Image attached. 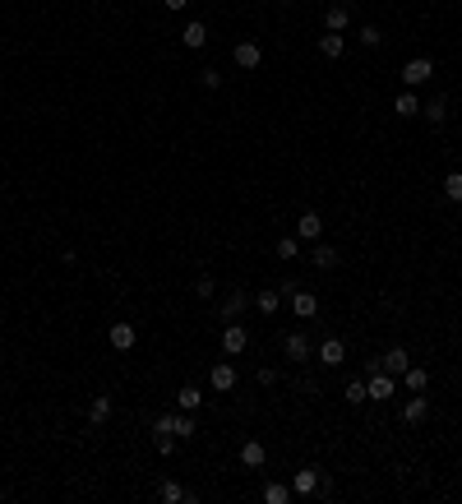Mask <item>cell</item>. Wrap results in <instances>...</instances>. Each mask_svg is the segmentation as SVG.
<instances>
[{
	"label": "cell",
	"instance_id": "1",
	"mask_svg": "<svg viewBox=\"0 0 462 504\" xmlns=\"http://www.w3.org/2000/svg\"><path fill=\"white\" fill-rule=\"evenodd\" d=\"M153 439H157V453H162V458L176 453V412H162L153 421Z\"/></svg>",
	"mask_w": 462,
	"mask_h": 504
},
{
	"label": "cell",
	"instance_id": "2",
	"mask_svg": "<svg viewBox=\"0 0 462 504\" xmlns=\"http://www.w3.org/2000/svg\"><path fill=\"white\" fill-rule=\"evenodd\" d=\"M370 370H374V375H370V384H365V393H370L374 403H388V398H393V389H397V380H393V375H384L379 366H370Z\"/></svg>",
	"mask_w": 462,
	"mask_h": 504
},
{
	"label": "cell",
	"instance_id": "3",
	"mask_svg": "<svg viewBox=\"0 0 462 504\" xmlns=\"http://www.w3.org/2000/svg\"><path fill=\"white\" fill-rule=\"evenodd\" d=\"M430 74H435V60H430V56H416V60H407V65H402V84H407V88L425 84Z\"/></svg>",
	"mask_w": 462,
	"mask_h": 504
},
{
	"label": "cell",
	"instance_id": "4",
	"mask_svg": "<svg viewBox=\"0 0 462 504\" xmlns=\"http://www.w3.org/2000/svg\"><path fill=\"white\" fill-rule=\"evenodd\" d=\"M245 347H250V329H241L236 319H231L227 333H222V352H227V357H241Z\"/></svg>",
	"mask_w": 462,
	"mask_h": 504
},
{
	"label": "cell",
	"instance_id": "5",
	"mask_svg": "<svg viewBox=\"0 0 462 504\" xmlns=\"http://www.w3.org/2000/svg\"><path fill=\"white\" fill-rule=\"evenodd\" d=\"M245 305H250V291H231V296H222L218 314L231 324V319H241V314H245Z\"/></svg>",
	"mask_w": 462,
	"mask_h": 504
},
{
	"label": "cell",
	"instance_id": "6",
	"mask_svg": "<svg viewBox=\"0 0 462 504\" xmlns=\"http://www.w3.org/2000/svg\"><path fill=\"white\" fill-rule=\"evenodd\" d=\"M291 310H296L301 319H315V314H319V296L305 291V287H296V291H291Z\"/></svg>",
	"mask_w": 462,
	"mask_h": 504
},
{
	"label": "cell",
	"instance_id": "7",
	"mask_svg": "<svg viewBox=\"0 0 462 504\" xmlns=\"http://www.w3.org/2000/svg\"><path fill=\"white\" fill-rule=\"evenodd\" d=\"M107 343H111L116 352H130L134 343H139V333H134V324H111V329H107Z\"/></svg>",
	"mask_w": 462,
	"mask_h": 504
},
{
	"label": "cell",
	"instance_id": "8",
	"mask_svg": "<svg viewBox=\"0 0 462 504\" xmlns=\"http://www.w3.org/2000/svg\"><path fill=\"white\" fill-rule=\"evenodd\" d=\"M411 366V357L402 347H388L384 352V361H379V370H384V375H393V380H402V370Z\"/></svg>",
	"mask_w": 462,
	"mask_h": 504
},
{
	"label": "cell",
	"instance_id": "9",
	"mask_svg": "<svg viewBox=\"0 0 462 504\" xmlns=\"http://www.w3.org/2000/svg\"><path fill=\"white\" fill-rule=\"evenodd\" d=\"M209 384H213L218 393H231V389H236V366H231V361L213 366V370H209Z\"/></svg>",
	"mask_w": 462,
	"mask_h": 504
},
{
	"label": "cell",
	"instance_id": "10",
	"mask_svg": "<svg viewBox=\"0 0 462 504\" xmlns=\"http://www.w3.org/2000/svg\"><path fill=\"white\" fill-rule=\"evenodd\" d=\"M236 65L241 69H259V60H264V51H259V42H236Z\"/></svg>",
	"mask_w": 462,
	"mask_h": 504
},
{
	"label": "cell",
	"instance_id": "11",
	"mask_svg": "<svg viewBox=\"0 0 462 504\" xmlns=\"http://www.w3.org/2000/svg\"><path fill=\"white\" fill-rule=\"evenodd\" d=\"M111 412H116V398H111V393H98V398L88 403V421H93V426L111 421Z\"/></svg>",
	"mask_w": 462,
	"mask_h": 504
},
{
	"label": "cell",
	"instance_id": "12",
	"mask_svg": "<svg viewBox=\"0 0 462 504\" xmlns=\"http://www.w3.org/2000/svg\"><path fill=\"white\" fill-rule=\"evenodd\" d=\"M180 42L190 46V51H204V46H209V28H204V23H185V28H180Z\"/></svg>",
	"mask_w": 462,
	"mask_h": 504
},
{
	"label": "cell",
	"instance_id": "13",
	"mask_svg": "<svg viewBox=\"0 0 462 504\" xmlns=\"http://www.w3.org/2000/svg\"><path fill=\"white\" fill-rule=\"evenodd\" d=\"M347 23H352V10H347V5H329V10H324V28H329V33H347Z\"/></svg>",
	"mask_w": 462,
	"mask_h": 504
},
{
	"label": "cell",
	"instance_id": "14",
	"mask_svg": "<svg viewBox=\"0 0 462 504\" xmlns=\"http://www.w3.org/2000/svg\"><path fill=\"white\" fill-rule=\"evenodd\" d=\"M319 491V472L315 467H301L296 477H291V495H315Z\"/></svg>",
	"mask_w": 462,
	"mask_h": 504
},
{
	"label": "cell",
	"instance_id": "15",
	"mask_svg": "<svg viewBox=\"0 0 462 504\" xmlns=\"http://www.w3.org/2000/svg\"><path fill=\"white\" fill-rule=\"evenodd\" d=\"M319 361H324V366H342V361H347V343H342V338H324Z\"/></svg>",
	"mask_w": 462,
	"mask_h": 504
},
{
	"label": "cell",
	"instance_id": "16",
	"mask_svg": "<svg viewBox=\"0 0 462 504\" xmlns=\"http://www.w3.org/2000/svg\"><path fill=\"white\" fill-rule=\"evenodd\" d=\"M282 352H286V361H310L305 333H286V338H282Z\"/></svg>",
	"mask_w": 462,
	"mask_h": 504
},
{
	"label": "cell",
	"instance_id": "17",
	"mask_svg": "<svg viewBox=\"0 0 462 504\" xmlns=\"http://www.w3.org/2000/svg\"><path fill=\"white\" fill-rule=\"evenodd\" d=\"M296 236H301V241H319V236H324V218L319 213H301Z\"/></svg>",
	"mask_w": 462,
	"mask_h": 504
},
{
	"label": "cell",
	"instance_id": "18",
	"mask_svg": "<svg viewBox=\"0 0 462 504\" xmlns=\"http://www.w3.org/2000/svg\"><path fill=\"white\" fill-rule=\"evenodd\" d=\"M425 416H430V403H425V398H421V393H411V403L402 407V421H407V426H421Z\"/></svg>",
	"mask_w": 462,
	"mask_h": 504
},
{
	"label": "cell",
	"instance_id": "19",
	"mask_svg": "<svg viewBox=\"0 0 462 504\" xmlns=\"http://www.w3.org/2000/svg\"><path fill=\"white\" fill-rule=\"evenodd\" d=\"M421 116H425L430 125H444L449 121V98H430L425 107H421Z\"/></svg>",
	"mask_w": 462,
	"mask_h": 504
},
{
	"label": "cell",
	"instance_id": "20",
	"mask_svg": "<svg viewBox=\"0 0 462 504\" xmlns=\"http://www.w3.org/2000/svg\"><path fill=\"white\" fill-rule=\"evenodd\" d=\"M157 500H162V504H185L190 491L180 482H162V486H157Z\"/></svg>",
	"mask_w": 462,
	"mask_h": 504
},
{
	"label": "cell",
	"instance_id": "21",
	"mask_svg": "<svg viewBox=\"0 0 462 504\" xmlns=\"http://www.w3.org/2000/svg\"><path fill=\"white\" fill-rule=\"evenodd\" d=\"M250 305H254V310H259V314H273L277 305H282V296H277V291L268 287V291H254V296H250Z\"/></svg>",
	"mask_w": 462,
	"mask_h": 504
},
{
	"label": "cell",
	"instance_id": "22",
	"mask_svg": "<svg viewBox=\"0 0 462 504\" xmlns=\"http://www.w3.org/2000/svg\"><path fill=\"white\" fill-rule=\"evenodd\" d=\"M241 463L245 467H264V444H259V439H245L241 444Z\"/></svg>",
	"mask_w": 462,
	"mask_h": 504
},
{
	"label": "cell",
	"instance_id": "23",
	"mask_svg": "<svg viewBox=\"0 0 462 504\" xmlns=\"http://www.w3.org/2000/svg\"><path fill=\"white\" fill-rule=\"evenodd\" d=\"M319 56L324 60H342V33H324L319 37Z\"/></svg>",
	"mask_w": 462,
	"mask_h": 504
},
{
	"label": "cell",
	"instance_id": "24",
	"mask_svg": "<svg viewBox=\"0 0 462 504\" xmlns=\"http://www.w3.org/2000/svg\"><path fill=\"white\" fill-rule=\"evenodd\" d=\"M176 407H180V412H194V407H204V393H199L194 384H185V389L176 393Z\"/></svg>",
	"mask_w": 462,
	"mask_h": 504
},
{
	"label": "cell",
	"instance_id": "25",
	"mask_svg": "<svg viewBox=\"0 0 462 504\" xmlns=\"http://www.w3.org/2000/svg\"><path fill=\"white\" fill-rule=\"evenodd\" d=\"M402 384H407L411 393H425V384H430V370H416V366H407V370H402Z\"/></svg>",
	"mask_w": 462,
	"mask_h": 504
},
{
	"label": "cell",
	"instance_id": "26",
	"mask_svg": "<svg viewBox=\"0 0 462 504\" xmlns=\"http://www.w3.org/2000/svg\"><path fill=\"white\" fill-rule=\"evenodd\" d=\"M310 264H315V269H333V264H338V250L333 246H315L310 250Z\"/></svg>",
	"mask_w": 462,
	"mask_h": 504
},
{
	"label": "cell",
	"instance_id": "27",
	"mask_svg": "<svg viewBox=\"0 0 462 504\" xmlns=\"http://www.w3.org/2000/svg\"><path fill=\"white\" fill-rule=\"evenodd\" d=\"M393 112L402 116V121H411V116H421V102H416V93H402V98L393 102Z\"/></svg>",
	"mask_w": 462,
	"mask_h": 504
},
{
	"label": "cell",
	"instance_id": "28",
	"mask_svg": "<svg viewBox=\"0 0 462 504\" xmlns=\"http://www.w3.org/2000/svg\"><path fill=\"white\" fill-rule=\"evenodd\" d=\"M264 500H268V504H286V500H291V486L268 482V486H264Z\"/></svg>",
	"mask_w": 462,
	"mask_h": 504
},
{
	"label": "cell",
	"instance_id": "29",
	"mask_svg": "<svg viewBox=\"0 0 462 504\" xmlns=\"http://www.w3.org/2000/svg\"><path fill=\"white\" fill-rule=\"evenodd\" d=\"M301 255V236H282L277 241V259H296Z\"/></svg>",
	"mask_w": 462,
	"mask_h": 504
},
{
	"label": "cell",
	"instance_id": "30",
	"mask_svg": "<svg viewBox=\"0 0 462 504\" xmlns=\"http://www.w3.org/2000/svg\"><path fill=\"white\" fill-rule=\"evenodd\" d=\"M176 439H194V416L176 412Z\"/></svg>",
	"mask_w": 462,
	"mask_h": 504
},
{
	"label": "cell",
	"instance_id": "31",
	"mask_svg": "<svg viewBox=\"0 0 462 504\" xmlns=\"http://www.w3.org/2000/svg\"><path fill=\"white\" fill-rule=\"evenodd\" d=\"M365 398H370V393H365V380H352V384H347V403H352V407H361Z\"/></svg>",
	"mask_w": 462,
	"mask_h": 504
},
{
	"label": "cell",
	"instance_id": "32",
	"mask_svg": "<svg viewBox=\"0 0 462 504\" xmlns=\"http://www.w3.org/2000/svg\"><path fill=\"white\" fill-rule=\"evenodd\" d=\"M444 194H449L453 204H462V171H453V176L444 180Z\"/></svg>",
	"mask_w": 462,
	"mask_h": 504
},
{
	"label": "cell",
	"instance_id": "33",
	"mask_svg": "<svg viewBox=\"0 0 462 504\" xmlns=\"http://www.w3.org/2000/svg\"><path fill=\"white\" fill-rule=\"evenodd\" d=\"M356 37H361V46H379V42H384V33H379L374 23H365V28H361Z\"/></svg>",
	"mask_w": 462,
	"mask_h": 504
},
{
	"label": "cell",
	"instance_id": "34",
	"mask_svg": "<svg viewBox=\"0 0 462 504\" xmlns=\"http://www.w3.org/2000/svg\"><path fill=\"white\" fill-rule=\"evenodd\" d=\"M199 84H204V88H222V69H204Z\"/></svg>",
	"mask_w": 462,
	"mask_h": 504
},
{
	"label": "cell",
	"instance_id": "35",
	"mask_svg": "<svg viewBox=\"0 0 462 504\" xmlns=\"http://www.w3.org/2000/svg\"><path fill=\"white\" fill-rule=\"evenodd\" d=\"M213 291H218V282H213V278H209V273H204V278H199V282H194V296H213Z\"/></svg>",
	"mask_w": 462,
	"mask_h": 504
},
{
	"label": "cell",
	"instance_id": "36",
	"mask_svg": "<svg viewBox=\"0 0 462 504\" xmlns=\"http://www.w3.org/2000/svg\"><path fill=\"white\" fill-rule=\"evenodd\" d=\"M254 380H259V384H264V389H268V384L277 380V370H268V366H264V370H254Z\"/></svg>",
	"mask_w": 462,
	"mask_h": 504
},
{
	"label": "cell",
	"instance_id": "37",
	"mask_svg": "<svg viewBox=\"0 0 462 504\" xmlns=\"http://www.w3.org/2000/svg\"><path fill=\"white\" fill-rule=\"evenodd\" d=\"M162 5H166V10H185L190 0H162Z\"/></svg>",
	"mask_w": 462,
	"mask_h": 504
},
{
	"label": "cell",
	"instance_id": "38",
	"mask_svg": "<svg viewBox=\"0 0 462 504\" xmlns=\"http://www.w3.org/2000/svg\"><path fill=\"white\" fill-rule=\"evenodd\" d=\"M282 5H291V0H282Z\"/></svg>",
	"mask_w": 462,
	"mask_h": 504
}]
</instances>
